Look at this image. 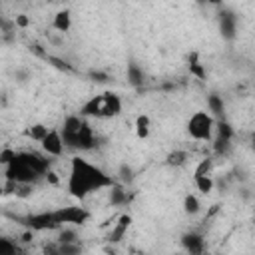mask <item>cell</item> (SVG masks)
<instances>
[{
	"label": "cell",
	"mask_w": 255,
	"mask_h": 255,
	"mask_svg": "<svg viewBox=\"0 0 255 255\" xmlns=\"http://www.w3.org/2000/svg\"><path fill=\"white\" fill-rule=\"evenodd\" d=\"M104 187H114L112 175L96 167L94 163L82 159V157H72L70 165V177H68V191L70 195L84 199L90 193L104 189Z\"/></svg>",
	"instance_id": "6da1fadb"
},
{
	"label": "cell",
	"mask_w": 255,
	"mask_h": 255,
	"mask_svg": "<svg viewBox=\"0 0 255 255\" xmlns=\"http://www.w3.org/2000/svg\"><path fill=\"white\" fill-rule=\"evenodd\" d=\"M120 112H122V100L114 92H104L90 98L80 110L82 116H90V118H116Z\"/></svg>",
	"instance_id": "7a4b0ae2"
},
{
	"label": "cell",
	"mask_w": 255,
	"mask_h": 255,
	"mask_svg": "<svg viewBox=\"0 0 255 255\" xmlns=\"http://www.w3.org/2000/svg\"><path fill=\"white\" fill-rule=\"evenodd\" d=\"M4 175H6V181H16V183H34L40 179V175L24 161L22 153H16V157L4 167Z\"/></svg>",
	"instance_id": "3957f363"
},
{
	"label": "cell",
	"mask_w": 255,
	"mask_h": 255,
	"mask_svg": "<svg viewBox=\"0 0 255 255\" xmlns=\"http://www.w3.org/2000/svg\"><path fill=\"white\" fill-rule=\"evenodd\" d=\"M187 131L193 139L207 141L213 133V118L207 112H195L187 122Z\"/></svg>",
	"instance_id": "277c9868"
},
{
	"label": "cell",
	"mask_w": 255,
	"mask_h": 255,
	"mask_svg": "<svg viewBox=\"0 0 255 255\" xmlns=\"http://www.w3.org/2000/svg\"><path fill=\"white\" fill-rule=\"evenodd\" d=\"M84 124H86V122H84L82 118H78V116H68V118H66L62 129H60L66 147H72V149L78 147V139H80V133H82V129H84Z\"/></svg>",
	"instance_id": "5b68a950"
},
{
	"label": "cell",
	"mask_w": 255,
	"mask_h": 255,
	"mask_svg": "<svg viewBox=\"0 0 255 255\" xmlns=\"http://www.w3.org/2000/svg\"><path fill=\"white\" fill-rule=\"evenodd\" d=\"M22 223L30 229V231H48V229H58V221L54 217V211H42V213H34V215H26L22 219Z\"/></svg>",
	"instance_id": "8992f818"
},
{
	"label": "cell",
	"mask_w": 255,
	"mask_h": 255,
	"mask_svg": "<svg viewBox=\"0 0 255 255\" xmlns=\"http://www.w3.org/2000/svg\"><path fill=\"white\" fill-rule=\"evenodd\" d=\"M54 217H56L58 225H64V223L82 225L90 219V213L84 207H60V209L54 211Z\"/></svg>",
	"instance_id": "52a82bcc"
},
{
	"label": "cell",
	"mask_w": 255,
	"mask_h": 255,
	"mask_svg": "<svg viewBox=\"0 0 255 255\" xmlns=\"http://www.w3.org/2000/svg\"><path fill=\"white\" fill-rule=\"evenodd\" d=\"M181 245H183V249L189 253V255H203L205 251V241H203V237L199 235V233H195V231H189V233H183L181 235Z\"/></svg>",
	"instance_id": "ba28073f"
},
{
	"label": "cell",
	"mask_w": 255,
	"mask_h": 255,
	"mask_svg": "<svg viewBox=\"0 0 255 255\" xmlns=\"http://www.w3.org/2000/svg\"><path fill=\"white\" fill-rule=\"evenodd\" d=\"M64 139H62V133L58 129H50L48 135L44 137L42 141V149L48 153V155H60L64 151Z\"/></svg>",
	"instance_id": "9c48e42d"
},
{
	"label": "cell",
	"mask_w": 255,
	"mask_h": 255,
	"mask_svg": "<svg viewBox=\"0 0 255 255\" xmlns=\"http://www.w3.org/2000/svg\"><path fill=\"white\" fill-rule=\"evenodd\" d=\"M235 30H237V16L229 10H223L219 14V32H221V36L225 40H233Z\"/></svg>",
	"instance_id": "30bf717a"
},
{
	"label": "cell",
	"mask_w": 255,
	"mask_h": 255,
	"mask_svg": "<svg viewBox=\"0 0 255 255\" xmlns=\"http://www.w3.org/2000/svg\"><path fill=\"white\" fill-rule=\"evenodd\" d=\"M44 255H82V247L78 243H48L42 249Z\"/></svg>",
	"instance_id": "8fae6325"
},
{
	"label": "cell",
	"mask_w": 255,
	"mask_h": 255,
	"mask_svg": "<svg viewBox=\"0 0 255 255\" xmlns=\"http://www.w3.org/2000/svg\"><path fill=\"white\" fill-rule=\"evenodd\" d=\"M22 157L38 175H46L50 171V161L44 155H40L36 151H22Z\"/></svg>",
	"instance_id": "7c38bea8"
},
{
	"label": "cell",
	"mask_w": 255,
	"mask_h": 255,
	"mask_svg": "<svg viewBox=\"0 0 255 255\" xmlns=\"http://www.w3.org/2000/svg\"><path fill=\"white\" fill-rule=\"evenodd\" d=\"M129 223H131V217H129L128 213L120 215V219L116 221L114 229H112V231H110V235H108V241H110V243H120V241L124 239L126 231L129 229Z\"/></svg>",
	"instance_id": "4fadbf2b"
},
{
	"label": "cell",
	"mask_w": 255,
	"mask_h": 255,
	"mask_svg": "<svg viewBox=\"0 0 255 255\" xmlns=\"http://www.w3.org/2000/svg\"><path fill=\"white\" fill-rule=\"evenodd\" d=\"M52 26L58 30V32H68L70 26H72V18H70V10H60L56 16H54V22Z\"/></svg>",
	"instance_id": "5bb4252c"
},
{
	"label": "cell",
	"mask_w": 255,
	"mask_h": 255,
	"mask_svg": "<svg viewBox=\"0 0 255 255\" xmlns=\"http://www.w3.org/2000/svg\"><path fill=\"white\" fill-rule=\"evenodd\" d=\"M207 108H209V112H211L213 116H217V118H221L223 112H225V104H223V100H221L217 94H211V96L207 98Z\"/></svg>",
	"instance_id": "9a60e30c"
},
{
	"label": "cell",
	"mask_w": 255,
	"mask_h": 255,
	"mask_svg": "<svg viewBox=\"0 0 255 255\" xmlns=\"http://www.w3.org/2000/svg\"><path fill=\"white\" fill-rule=\"evenodd\" d=\"M48 131H50V129H48L44 124H34V126H30V128L26 129V135L42 143V141H44V137L48 135Z\"/></svg>",
	"instance_id": "2e32d148"
},
{
	"label": "cell",
	"mask_w": 255,
	"mask_h": 255,
	"mask_svg": "<svg viewBox=\"0 0 255 255\" xmlns=\"http://www.w3.org/2000/svg\"><path fill=\"white\" fill-rule=\"evenodd\" d=\"M128 82H129L131 86H135V88L143 84V72L139 70L137 64H129V66H128Z\"/></svg>",
	"instance_id": "e0dca14e"
},
{
	"label": "cell",
	"mask_w": 255,
	"mask_h": 255,
	"mask_svg": "<svg viewBox=\"0 0 255 255\" xmlns=\"http://www.w3.org/2000/svg\"><path fill=\"white\" fill-rule=\"evenodd\" d=\"M135 133L141 139H145L149 135V118L147 116H137V120H135Z\"/></svg>",
	"instance_id": "ac0fdd59"
},
{
	"label": "cell",
	"mask_w": 255,
	"mask_h": 255,
	"mask_svg": "<svg viewBox=\"0 0 255 255\" xmlns=\"http://www.w3.org/2000/svg\"><path fill=\"white\" fill-rule=\"evenodd\" d=\"M167 165H171V167H181L185 161H187V153L185 151H181V149H175V151H171L169 155H167Z\"/></svg>",
	"instance_id": "d6986e66"
},
{
	"label": "cell",
	"mask_w": 255,
	"mask_h": 255,
	"mask_svg": "<svg viewBox=\"0 0 255 255\" xmlns=\"http://www.w3.org/2000/svg\"><path fill=\"white\" fill-rule=\"evenodd\" d=\"M0 255H20V249L16 243L8 237H0Z\"/></svg>",
	"instance_id": "ffe728a7"
},
{
	"label": "cell",
	"mask_w": 255,
	"mask_h": 255,
	"mask_svg": "<svg viewBox=\"0 0 255 255\" xmlns=\"http://www.w3.org/2000/svg\"><path fill=\"white\" fill-rule=\"evenodd\" d=\"M193 179H195V187H197L201 193H205V195H207V193L213 189V181H211V177H209V175H195Z\"/></svg>",
	"instance_id": "44dd1931"
},
{
	"label": "cell",
	"mask_w": 255,
	"mask_h": 255,
	"mask_svg": "<svg viewBox=\"0 0 255 255\" xmlns=\"http://www.w3.org/2000/svg\"><path fill=\"white\" fill-rule=\"evenodd\" d=\"M110 201H112V205H122V203L128 201V193H126L122 187L114 185V187H112V193H110Z\"/></svg>",
	"instance_id": "7402d4cb"
},
{
	"label": "cell",
	"mask_w": 255,
	"mask_h": 255,
	"mask_svg": "<svg viewBox=\"0 0 255 255\" xmlns=\"http://www.w3.org/2000/svg\"><path fill=\"white\" fill-rule=\"evenodd\" d=\"M189 72H191L193 76H197L199 80L205 78V70H203V66L197 62V54H191V56H189Z\"/></svg>",
	"instance_id": "603a6c76"
},
{
	"label": "cell",
	"mask_w": 255,
	"mask_h": 255,
	"mask_svg": "<svg viewBox=\"0 0 255 255\" xmlns=\"http://www.w3.org/2000/svg\"><path fill=\"white\" fill-rule=\"evenodd\" d=\"M183 209H185V213H197L199 211V199L195 197V195H185V199H183Z\"/></svg>",
	"instance_id": "cb8c5ba5"
},
{
	"label": "cell",
	"mask_w": 255,
	"mask_h": 255,
	"mask_svg": "<svg viewBox=\"0 0 255 255\" xmlns=\"http://www.w3.org/2000/svg\"><path fill=\"white\" fill-rule=\"evenodd\" d=\"M217 137L231 141V137H233V128H231L227 122H219V124H217Z\"/></svg>",
	"instance_id": "d4e9b609"
},
{
	"label": "cell",
	"mask_w": 255,
	"mask_h": 255,
	"mask_svg": "<svg viewBox=\"0 0 255 255\" xmlns=\"http://www.w3.org/2000/svg\"><path fill=\"white\" fill-rule=\"evenodd\" d=\"M58 241L60 243H78V235L74 229H62L58 235Z\"/></svg>",
	"instance_id": "484cf974"
},
{
	"label": "cell",
	"mask_w": 255,
	"mask_h": 255,
	"mask_svg": "<svg viewBox=\"0 0 255 255\" xmlns=\"http://www.w3.org/2000/svg\"><path fill=\"white\" fill-rule=\"evenodd\" d=\"M211 169H213V161H211V159H201V163H199L197 169H195V175H209ZM195 175H193V177H195Z\"/></svg>",
	"instance_id": "4316f807"
},
{
	"label": "cell",
	"mask_w": 255,
	"mask_h": 255,
	"mask_svg": "<svg viewBox=\"0 0 255 255\" xmlns=\"http://www.w3.org/2000/svg\"><path fill=\"white\" fill-rule=\"evenodd\" d=\"M229 147H231V141H229V139H221V137H217L215 143H213V149H215L217 153H227Z\"/></svg>",
	"instance_id": "83f0119b"
},
{
	"label": "cell",
	"mask_w": 255,
	"mask_h": 255,
	"mask_svg": "<svg viewBox=\"0 0 255 255\" xmlns=\"http://www.w3.org/2000/svg\"><path fill=\"white\" fill-rule=\"evenodd\" d=\"M46 60H48V62H50L52 66H56L58 70H64V72H70V70H72V68L68 66V62H64V60H60V58H54V56H48Z\"/></svg>",
	"instance_id": "f1b7e54d"
},
{
	"label": "cell",
	"mask_w": 255,
	"mask_h": 255,
	"mask_svg": "<svg viewBox=\"0 0 255 255\" xmlns=\"http://www.w3.org/2000/svg\"><path fill=\"white\" fill-rule=\"evenodd\" d=\"M14 157H16V151H12V149L4 147V149H2V153H0V163L6 167V165H8V163L14 159Z\"/></svg>",
	"instance_id": "f546056e"
},
{
	"label": "cell",
	"mask_w": 255,
	"mask_h": 255,
	"mask_svg": "<svg viewBox=\"0 0 255 255\" xmlns=\"http://www.w3.org/2000/svg\"><path fill=\"white\" fill-rule=\"evenodd\" d=\"M90 76H92L96 82H108V74H102V72H92Z\"/></svg>",
	"instance_id": "4dcf8cb0"
},
{
	"label": "cell",
	"mask_w": 255,
	"mask_h": 255,
	"mask_svg": "<svg viewBox=\"0 0 255 255\" xmlns=\"http://www.w3.org/2000/svg\"><path fill=\"white\" fill-rule=\"evenodd\" d=\"M16 26H20V28H26V26H28V18H26L24 14L16 16Z\"/></svg>",
	"instance_id": "1f68e13d"
},
{
	"label": "cell",
	"mask_w": 255,
	"mask_h": 255,
	"mask_svg": "<svg viewBox=\"0 0 255 255\" xmlns=\"http://www.w3.org/2000/svg\"><path fill=\"white\" fill-rule=\"evenodd\" d=\"M122 173H124V175H122L124 179H128V181L131 179V169H129V167H122Z\"/></svg>",
	"instance_id": "d6a6232c"
},
{
	"label": "cell",
	"mask_w": 255,
	"mask_h": 255,
	"mask_svg": "<svg viewBox=\"0 0 255 255\" xmlns=\"http://www.w3.org/2000/svg\"><path fill=\"white\" fill-rule=\"evenodd\" d=\"M203 255H211V253H203Z\"/></svg>",
	"instance_id": "836d02e7"
}]
</instances>
